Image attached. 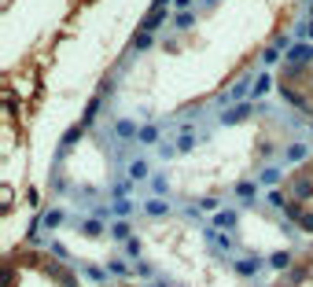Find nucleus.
Listing matches in <instances>:
<instances>
[{
  "label": "nucleus",
  "mask_w": 313,
  "mask_h": 287,
  "mask_svg": "<svg viewBox=\"0 0 313 287\" xmlns=\"http://www.w3.org/2000/svg\"><path fill=\"white\" fill-rule=\"evenodd\" d=\"M310 4H313V0H310Z\"/></svg>",
  "instance_id": "37"
},
{
  "label": "nucleus",
  "mask_w": 313,
  "mask_h": 287,
  "mask_svg": "<svg viewBox=\"0 0 313 287\" xmlns=\"http://www.w3.org/2000/svg\"><path fill=\"white\" fill-rule=\"evenodd\" d=\"M247 92H254V77H239V81L232 85L229 92L221 96V103H239V100H243Z\"/></svg>",
  "instance_id": "1"
},
{
  "label": "nucleus",
  "mask_w": 313,
  "mask_h": 287,
  "mask_svg": "<svg viewBox=\"0 0 313 287\" xmlns=\"http://www.w3.org/2000/svg\"><path fill=\"white\" fill-rule=\"evenodd\" d=\"M269 203L276 206V210H284V206H288V199H284V192L276 188V192H269Z\"/></svg>",
  "instance_id": "25"
},
{
  "label": "nucleus",
  "mask_w": 313,
  "mask_h": 287,
  "mask_svg": "<svg viewBox=\"0 0 313 287\" xmlns=\"http://www.w3.org/2000/svg\"><path fill=\"white\" fill-rule=\"evenodd\" d=\"M214 225H217V228H236V225H239V210H217Z\"/></svg>",
  "instance_id": "7"
},
{
  "label": "nucleus",
  "mask_w": 313,
  "mask_h": 287,
  "mask_svg": "<svg viewBox=\"0 0 313 287\" xmlns=\"http://www.w3.org/2000/svg\"><path fill=\"white\" fill-rule=\"evenodd\" d=\"M144 210H148V214H151V217H166V210H170V206H166V203H162V199H151V203H148V206H144Z\"/></svg>",
  "instance_id": "17"
},
{
  "label": "nucleus",
  "mask_w": 313,
  "mask_h": 287,
  "mask_svg": "<svg viewBox=\"0 0 313 287\" xmlns=\"http://www.w3.org/2000/svg\"><path fill=\"white\" fill-rule=\"evenodd\" d=\"M151 44H155V37H151L148 30H137V37H133V48L144 52V48H151Z\"/></svg>",
  "instance_id": "14"
},
{
  "label": "nucleus",
  "mask_w": 313,
  "mask_h": 287,
  "mask_svg": "<svg viewBox=\"0 0 313 287\" xmlns=\"http://www.w3.org/2000/svg\"><path fill=\"white\" fill-rule=\"evenodd\" d=\"M125 254H129V258H140V239H137V236L125 239Z\"/></svg>",
  "instance_id": "24"
},
{
  "label": "nucleus",
  "mask_w": 313,
  "mask_h": 287,
  "mask_svg": "<svg viewBox=\"0 0 313 287\" xmlns=\"http://www.w3.org/2000/svg\"><path fill=\"white\" fill-rule=\"evenodd\" d=\"M137 276H144V280H148V276H155V269H151L148 262H137Z\"/></svg>",
  "instance_id": "30"
},
{
  "label": "nucleus",
  "mask_w": 313,
  "mask_h": 287,
  "mask_svg": "<svg viewBox=\"0 0 313 287\" xmlns=\"http://www.w3.org/2000/svg\"><path fill=\"white\" fill-rule=\"evenodd\" d=\"M310 81H313V74H310Z\"/></svg>",
  "instance_id": "36"
},
{
  "label": "nucleus",
  "mask_w": 313,
  "mask_h": 287,
  "mask_svg": "<svg viewBox=\"0 0 313 287\" xmlns=\"http://www.w3.org/2000/svg\"><path fill=\"white\" fill-rule=\"evenodd\" d=\"M148 173H151V169H148V162H144V159H133V162H129V177H133V180H144Z\"/></svg>",
  "instance_id": "12"
},
{
  "label": "nucleus",
  "mask_w": 313,
  "mask_h": 287,
  "mask_svg": "<svg viewBox=\"0 0 313 287\" xmlns=\"http://www.w3.org/2000/svg\"><path fill=\"white\" fill-rule=\"evenodd\" d=\"M41 225H44V228H59V225H63V210H48V214L41 217Z\"/></svg>",
  "instance_id": "16"
},
{
  "label": "nucleus",
  "mask_w": 313,
  "mask_h": 287,
  "mask_svg": "<svg viewBox=\"0 0 313 287\" xmlns=\"http://www.w3.org/2000/svg\"><path fill=\"white\" fill-rule=\"evenodd\" d=\"M177 147H181V151H192V147H196V136H192V133H184V136H181V144H177Z\"/></svg>",
  "instance_id": "29"
},
{
  "label": "nucleus",
  "mask_w": 313,
  "mask_h": 287,
  "mask_svg": "<svg viewBox=\"0 0 313 287\" xmlns=\"http://www.w3.org/2000/svg\"><path fill=\"white\" fill-rule=\"evenodd\" d=\"M111 195H115V199H122V195H129V180H118V184H115V192H111Z\"/></svg>",
  "instance_id": "31"
},
{
  "label": "nucleus",
  "mask_w": 313,
  "mask_h": 287,
  "mask_svg": "<svg viewBox=\"0 0 313 287\" xmlns=\"http://www.w3.org/2000/svg\"><path fill=\"white\" fill-rule=\"evenodd\" d=\"M162 22H166V4H162V0H155V8H151V15L144 18L140 30H148V34H151V30H158Z\"/></svg>",
  "instance_id": "3"
},
{
  "label": "nucleus",
  "mask_w": 313,
  "mask_h": 287,
  "mask_svg": "<svg viewBox=\"0 0 313 287\" xmlns=\"http://www.w3.org/2000/svg\"><path fill=\"white\" fill-rule=\"evenodd\" d=\"M276 180H280V169H265V173H262V184H265V188L276 184Z\"/></svg>",
  "instance_id": "28"
},
{
  "label": "nucleus",
  "mask_w": 313,
  "mask_h": 287,
  "mask_svg": "<svg viewBox=\"0 0 313 287\" xmlns=\"http://www.w3.org/2000/svg\"><path fill=\"white\" fill-rule=\"evenodd\" d=\"M115 133L122 136V140H133V136H140V129L133 126L129 118H122V122H115Z\"/></svg>",
  "instance_id": "10"
},
{
  "label": "nucleus",
  "mask_w": 313,
  "mask_h": 287,
  "mask_svg": "<svg viewBox=\"0 0 313 287\" xmlns=\"http://www.w3.org/2000/svg\"><path fill=\"white\" fill-rule=\"evenodd\" d=\"M85 129H89V126H81V122H78V126H70V129H66V133H63V147H70V144H78V140H81V136H85Z\"/></svg>",
  "instance_id": "11"
},
{
  "label": "nucleus",
  "mask_w": 313,
  "mask_h": 287,
  "mask_svg": "<svg viewBox=\"0 0 313 287\" xmlns=\"http://www.w3.org/2000/svg\"><path fill=\"white\" fill-rule=\"evenodd\" d=\"M125 269H129V265H125L122 258H115V262H107V272H111V276H129V272H125Z\"/></svg>",
  "instance_id": "22"
},
{
  "label": "nucleus",
  "mask_w": 313,
  "mask_h": 287,
  "mask_svg": "<svg viewBox=\"0 0 313 287\" xmlns=\"http://www.w3.org/2000/svg\"><path fill=\"white\" fill-rule=\"evenodd\" d=\"M52 254H56V258H63V262L70 258V254H66V247H63V243H56V239H52Z\"/></svg>",
  "instance_id": "32"
},
{
  "label": "nucleus",
  "mask_w": 313,
  "mask_h": 287,
  "mask_svg": "<svg viewBox=\"0 0 313 287\" xmlns=\"http://www.w3.org/2000/svg\"><path fill=\"white\" fill-rule=\"evenodd\" d=\"M111 239H133V236H129V225H122V221H118V225H111Z\"/></svg>",
  "instance_id": "23"
},
{
  "label": "nucleus",
  "mask_w": 313,
  "mask_h": 287,
  "mask_svg": "<svg viewBox=\"0 0 313 287\" xmlns=\"http://www.w3.org/2000/svg\"><path fill=\"white\" fill-rule=\"evenodd\" d=\"M269 85H273L269 74H258L254 77V92H251V96H265V92H269Z\"/></svg>",
  "instance_id": "19"
},
{
  "label": "nucleus",
  "mask_w": 313,
  "mask_h": 287,
  "mask_svg": "<svg viewBox=\"0 0 313 287\" xmlns=\"http://www.w3.org/2000/svg\"><path fill=\"white\" fill-rule=\"evenodd\" d=\"M251 114H254V107H251V103H239V107H232V110H225V126H236V122H247Z\"/></svg>",
  "instance_id": "4"
},
{
  "label": "nucleus",
  "mask_w": 313,
  "mask_h": 287,
  "mask_svg": "<svg viewBox=\"0 0 313 287\" xmlns=\"http://www.w3.org/2000/svg\"><path fill=\"white\" fill-rule=\"evenodd\" d=\"M291 195H295V199H313V180L306 177V173L295 177V180H291Z\"/></svg>",
  "instance_id": "6"
},
{
  "label": "nucleus",
  "mask_w": 313,
  "mask_h": 287,
  "mask_svg": "<svg viewBox=\"0 0 313 287\" xmlns=\"http://www.w3.org/2000/svg\"><path fill=\"white\" fill-rule=\"evenodd\" d=\"M298 228H302V232H313V214H302V221H298Z\"/></svg>",
  "instance_id": "33"
},
{
  "label": "nucleus",
  "mask_w": 313,
  "mask_h": 287,
  "mask_svg": "<svg viewBox=\"0 0 313 287\" xmlns=\"http://www.w3.org/2000/svg\"><path fill=\"white\" fill-rule=\"evenodd\" d=\"M81 232H85V236H99V232H103V225H99V217H89V221H85V225H81Z\"/></svg>",
  "instance_id": "21"
},
{
  "label": "nucleus",
  "mask_w": 313,
  "mask_h": 287,
  "mask_svg": "<svg viewBox=\"0 0 313 287\" xmlns=\"http://www.w3.org/2000/svg\"><path fill=\"white\" fill-rule=\"evenodd\" d=\"M302 63H313V48H310V44H295V48H288V67H302Z\"/></svg>",
  "instance_id": "2"
},
{
  "label": "nucleus",
  "mask_w": 313,
  "mask_h": 287,
  "mask_svg": "<svg viewBox=\"0 0 313 287\" xmlns=\"http://www.w3.org/2000/svg\"><path fill=\"white\" fill-rule=\"evenodd\" d=\"M258 269H262V258H243V262H236V272H239V276H254Z\"/></svg>",
  "instance_id": "9"
},
{
  "label": "nucleus",
  "mask_w": 313,
  "mask_h": 287,
  "mask_svg": "<svg viewBox=\"0 0 313 287\" xmlns=\"http://www.w3.org/2000/svg\"><path fill=\"white\" fill-rule=\"evenodd\" d=\"M276 59H280V48H269V52H265V63H269V67H273Z\"/></svg>",
  "instance_id": "34"
},
{
  "label": "nucleus",
  "mask_w": 313,
  "mask_h": 287,
  "mask_svg": "<svg viewBox=\"0 0 313 287\" xmlns=\"http://www.w3.org/2000/svg\"><path fill=\"white\" fill-rule=\"evenodd\" d=\"M236 195H239V199H254V184H247V180L236 184Z\"/></svg>",
  "instance_id": "26"
},
{
  "label": "nucleus",
  "mask_w": 313,
  "mask_h": 287,
  "mask_svg": "<svg viewBox=\"0 0 313 287\" xmlns=\"http://www.w3.org/2000/svg\"><path fill=\"white\" fill-rule=\"evenodd\" d=\"M269 265H273V269H276V272L291 269V254H288V251H276V254H273V258H269Z\"/></svg>",
  "instance_id": "13"
},
{
  "label": "nucleus",
  "mask_w": 313,
  "mask_h": 287,
  "mask_svg": "<svg viewBox=\"0 0 313 287\" xmlns=\"http://www.w3.org/2000/svg\"><path fill=\"white\" fill-rule=\"evenodd\" d=\"M137 140H140V144H158V129H155V126H144Z\"/></svg>",
  "instance_id": "20"
},
{
  "label": "nucleus",
  "mask_w": 313,
  "mask_h": 287,
  "mask_svg": "<svg viewBox=\"0 0 313 287\" xmlns=\"http://www.w3.org/2000/svg\"><path fill=\"white\" fill-rule=\"evenodd\" d=\"M210 236H214V232H210ZM214 239H217V247H225V251L232 247V236H214Z\"/></svg>",
  "instance_id": "35"
},
{
  "label": "nucleus",
  "mask_w": 313,
  "mask_h": 287,
  "mask_svg": "<svg viewBox=\"0 0 313 287\" xmlns=\"http://www.w3.org/2000/svg\"><path fill=\"white\" fill-rule=\"evenodd\" d=\"M192 22H196V15H192V11H181V15H177V30H188Z\"/></svg>",
  "instance_id": "27"
},
{
  "label": "nucleus",
  "mask_w": 313,
  "mask_h": 287,
  "mask_svg": "<svg viewBox=\"0 0 313 287\" xmlns=\"http://www.w3.org/2000/svg\"><path fill=\"white\" fill-rule=\"evenodd\" d=\"M284 100H288L291 107H298V110H310V100H306L298 89H288V85H284Z\"/></svg>",
  "instance_id": "8"
},
{
  "label": "nucleus",
  "mask_w": 313,
  "mask_h": 287,
  "mask_svg": "<svg viewBox=\"0 0 313 287\" xmlns=\"http://www.w3.org/2000/svg\"><path fill=\"white\" fill-rule=\"evenodd\" d=\"M151 192H155V195H166V192H170V180H166L162 173H155V177H151Z\"/></svg>",
  "instance_id": "18"
},
{
  "label": "nucleus",
  "mask_w": 313,
  "mask_h": 287,
  "mask_svg": "<svg viewBox=\"0 0 313 287\" xmlns=\"http://www.w3.org/2000/svg\"><path fill=\"white\" fill-rule=\"evenodd\" d=\"M306 159H310V147H306V144H291L288 151H284V162H288V166H302Z\"/></svg>",
  "instance_id": "5"
},
{
  "label": "nucleus",
  "mask_w": 313,
  "mask_h": 287,
  "mask_svg": "<svg viewBox=\"0 0 313 287\" xmlns=\"http://www.w3.org/2000/svg\"><path fill=\"white\" fill-rule=\"evenodd\" d=\"M81 272L92 280V284H103V280H107V269H99V265H85Z\"/></svg>",
  "instance_id": "15"
}]
</instances>
